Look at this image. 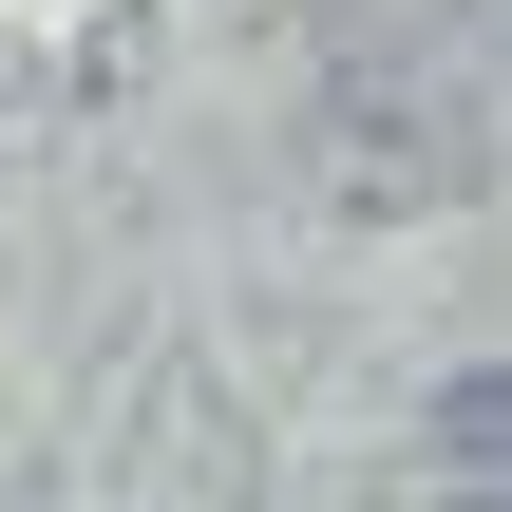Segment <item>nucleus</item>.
Here are the masks:
<instances>
[{
	"instance_id": "nucleus-1",
	"label": "nucleus",
	"mask_w": 512,
	"mask_h": 512,
	"mask_svg": "<svg viewBox=\"0 0 512 512\" xmlns=\"http://www.w3.org/2000/svg\"><path fill=\"white\" fill-rule=\"evenodd\" d=\"M418 512H512V380H456L418 418Z\"/></svg>"
}]
</instances>
